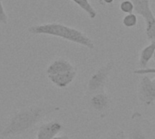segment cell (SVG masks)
I'll use <instances>...</instances> for the list:
<instances>
[{
  "label": "cell",
  "instance_id": "1",
  "mask_svg": "<svg viewBox=\"0 0 155 139\" xmlns=\"http://www.w3.org/2000/svg\"><path fill=\"white\" fill-rule=\"evenodd\" d=\"M55 106H30L16 111L1 129L4 138L16 137L28 133L48 114L58 110Z\"/></svg>",
  "mask_w": 155,
  "mask_h": 139
},
{
  "label": "cell",
  "instance_id": "2",
  "mask_svg": "<svg viewBox=\"0 0 155 139\" xmlns=\"http://www.w3.org/2000/svg\"><path fill=\"white\" fill-rule=\"evenodd\" d=\"M28 32L32 34H45L59 37L68 42L83 45L90 50L94 49V42L84 33L60 23H48L33 25L28 28Z\"/></svg>",
  "mask_w": 155,
  "mask_h": 139
},
{
  "label": "cell",
  "instance_id": "3",
  "mask_svg": "<svg viewBox=\"0 0 155 139\" xmlns=\"http://www.w3.org/2000/svg\"><path fill=\"white\" fill-rule=\"evenodd\" d=\"M114 68V62H109L105 65L100 67L90 78L87 85V92L89 94H95L101 92L104 88L109 75Z\"/></svg>",
  "mask_w": 155,
  "mask_h": 139
},
{
  "label": "cell",
  "instance_id": "4",
  "mask_svg": "<svg viewBox=\"0 0 155 139\" xmlns=\"http://www.w3.org/2000/svg\"><path fill=\"white\" fill-rule=\"evenodd\" d=\"M138 97L140 102L146 106L152 105L155 101V88L153 81L147 75H143L140 81Z\"/></svg>",
  "mask_w": 155,
  "mask_h": 139
},
{
  "label": "cell",
  "instance_id": "5",
  "mask_svg": "<svg viewBox=\"0 0 155 139\" xmlns=\"http://www.w3.org/2000/svg\"><path fill=\"white\" fill-rule=\"evenodd\" d=\"M63 125L57 121L53 120L42 124L37 130L36 139H54L62 131Z\"/></svg>",
  "mask_w": 155,
  "mask_h": 139
},
{
  "label": "cell",
  "instance_id": "6",
  "mask_svg": "<svg viewBox=\"0 0 155 139\" xmlns=\"http://www.w3.org/2000/svg\"><path fill=\"white\" fill-rule=\"evenodd\" d=\"M48 79L50 81L55 85L58 88L64 89L69 86L74 80L76 77V71H67L64 73H59V74H52V75H47Z\"/></svg>",
  "mask_w": 155,
  "mask_h": 139
},
{
  "label": "cell",
  "instance_id": "7",
  "mask_svg": "<svg viewBox=\"0 0 155 139\" xmlns=\"http://www.w3.org/2000/svg\"><path fill=\"white\" fill-rule=\"evenodd\" d=\"M72 71H75V69L70 62L64 59H57L52 62L48 65L46 69V73L47 75H52V74H59V73H64Z\"/></svg>",
  "mask_w": 155,
  "mask_h": 139
},
{
  "label": "cell",
  "instance_id": "8",
  "mask_svg": "<svg viewBox=\"0 0 155 139\" xmlns=\"http://www.w3.org/2000/svg\"><path fill=\"white\" fill-rule=\"evenodd\" d=\"M134 5V12L143 16L145 24L153 20L154 14L150 7V0H131Z\"/></svg>",
  "mask_w": 155,
  "mask_h": 139
},
{
  "label": "cell",
  "instance_id": "9",
  "mask_svg": "<svg viewBox=\"0 0 155 139\" xmlns=\"http://www.w3.org/2000/svg\"><path fill=\"white\" fill-rule=\"evenodd\" d=\"M90 103L94 110L104 112L110 106V99L104 92H98L91 98Z\"/></svg>",
  "mask_w": 155,
  "mask_h": 139
},
{
  "label": "cell",
  "instance_id": "10",
  "mask_svg": "<svg viewBox=\"0 0 155 139\" xmlns=\"http://www.w3.org/2000/svg\"><path fill=\"white\" fill-rule=\"evenodd\" d=\"M155 52V40L151 41V43L144 47L141 52H140V58H139V64H140V69H144L147 68V65L151 59L153 57V54Z\"/></svg>",
  "mask_w": 155,
  "mask_h": 139
},
{
  "label": "cell",
  "instance_id": "11",
  "mask_svg": "<svg viewBox=\"0 0 155 139\" xmlns=\"http://www.w3.org/2000/svg\"><path fill=\"white\" fill-rule=\"evenodd\" d=\"M72 1L75 3L81 9H83L91 19H94L97 16V12L93 7L89 0H72Z\"/></svg>",
  "mask_w": 155,
  "mask_h": 139
},
{
  "label": "cell",
  "instance_id": "12",
  "mask_svg": "<svg viewBox=\"0 0 155 139\" xmlns=\"http://www.w3.org/2000/svg\"><path fill=\"white\" fill-rule=\"evenodd\" d=\"M129 139H147V137L144 134L142 127L139 124H135L131 128Z\"/></svg>",
  "mask_w": 155,
  "mask_h": 139
},
{
  "label": "cell",
  "instance_id": "13",
  "mask_svg": "<svg viewBox=\"0 0 155 139\" xmlns=\"http://www.w3.org/2000/svg\"><path fill=\"white\" fill-rule=\"evenodd\" d=\"M137 22H138L137 16H136V14H134V13L125 14V16H124V19H123V24H124V25L126 26V27H128V28L136 26Z\"/></svg>",
  "mask_w": 155,
  "mask_h": 139
},
{
  "label": "cell",
  "instance_id": "14",
  "mask_svg": "<svg viewBox=\"0 0 155 139\" xmlns=\"http://www.w3.org/2000/svg\"><path fill=\"white\" fill-rule=\"evenodd\" d=\"M146 35L150 41L155 40V18L153 20L146 23Z\"/></svg>",
  "mask_w": 155,
  "mask_h": 139
},
{
  "label": "cell",
  "instance_id": "15",
  "mask_svg": "<svg viewBox=\"0 0 155 139\" xmlns=\"http://www.w3.org/2000/svg\"><path fill=\"white\" fill-rule=\"evenodd\" d=\"M120 9L122 12L127 14H132L134 11V5L131 0H124L120 4Z\"/></svg>",
  "mask_w": 155,
  "mask_h": 139
},
{
  "label": "cell",
  "instance_id": "16",
  "mask_svg": "<svg viewBox=\"0 0 155 139\" xmlns=\"http://www.w3.org/2000/svg\"><path fill=\"white\" fill-rule=\"evenodd\" d=\"M7 22H8V16H7V14L4 9L2 0H0V24H6Z\"/></svg>",
  "mask_w": 155,
  "mask_h": 139
},
{
  "label": "cell",
  "instance_id": "17",
  "mask_svg": "<svg viewBox=\"0 0 155 139\" xmlns=\"http://www.w3.org/2000/svg\"><path fill=\"white\" fill-rule=\"evenodd\" d=\"M134 74L138 75H148V74H155L154 68H144V69H138L134 71Z\"/></svg>",
  "mask_w": 155,
  "mask_h": 139
},
{
  "label": "cell",
  "instance_id": "18",
  "mask_svg": "<svg viewBox=\"0 0 155 139\" xmlns=\"http://www.w3.org/2000/svg\"><path fill=\"white\" fill-rule=\"evenodd\" d=\"M124 132L123 130H117L115 132H113L111 135L108 136V137L106 139H124Z\"/></svg>",
  "mask_w": 155,
  "mask_h": 139
},
{
  "label": "cell",
  "instance_id": "19",
  "mask_svg": "<svg viewBox=\"0 0 155 139\" xmlns=\"http://www.w3.org/2000/svg\"><path fill=\"white\" fill-rule=\"evenodd\" d=\"M114 0H100L101 5H111L114 3Z\"/></svg>",
  "mask_w": 155,
  "mask_h": 139
},
{
  "label": "cell",
  "instance_id": "20",
  "mask_svg": "<svg viewBox=\"0 0 155 139\" xmlns=\"http://www.w3.org/2000/svg\"><path fill=\"white\" fill-rule=\"evenodd\" d=\"M54 139H69V137L67 135H63V136H57Z\"/></svg>",
  "mask_w": 155,
  "mask_h": 139
},
{
  "label": "cell",
  "instance_id": "21",
  "mask_svg": "<svg viewBox=\"0 0 155 139\" xmlns=\"http://www.w3.org/2000/svg\"><path fill=\"white\" fill-rule=\"evenodd\" d=\"M153 81V86H154V88H155V79L154 80H152Z\"/></svg>",
  "mask_w": 155,
  "mask_h": 139
},
{
  "label": "cell",
  "instance_id": "22",
  "mask_svg": "<svg viewBox=\"0 0 155 139\" xmlns=\"http://www.w3.org/2000/svg\"><path fill=\"white\" fill-rule=\"evenodd\" d=\"M153 59H154V61H155V52H154V54H153Z\"/></svg>",
  "mask_w": 155,
  "mask_h": 139
}]
</instances>
